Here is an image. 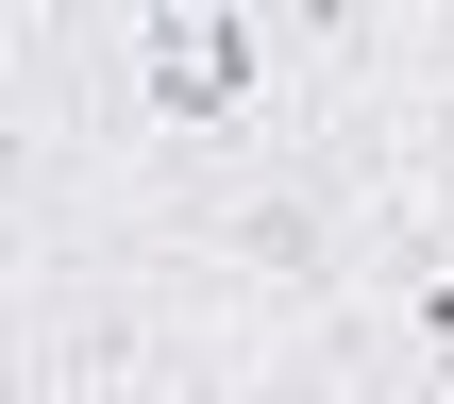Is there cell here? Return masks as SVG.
<instances>
[{"instance_id": "1", "label": "cell", "mask_w": 454, "mask_h": 404, "mask_svg": "<svg viewBox=\"0 0 454 404\" xmlns=\"http://www.w3.org/2000/svg\"><path fill=\"white\" fill-rule=\"evenodd\" d=\"M202 404H387L337 337H202Z\"/></svg>"}]
</instances>
